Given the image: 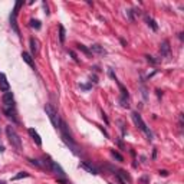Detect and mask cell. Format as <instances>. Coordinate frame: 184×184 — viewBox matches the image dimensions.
I'll list each match as a JSON object with an SVG mask.
<instances>
[{"label":"cell","instance_id":"obj_1","mask_svg":"<svg viewBox=\"0 0 184 184\" xmlns=\"http://www.w3.org/2000/svg\"><path fill=\"white\" fill-rule=\"evenodd\" d=\"M131 118H132V121H134V124H135V125H137V127L147 135V138L151 141V140H152V132L150 131V128L147 127V124L144 122V119H142L141 115H140L138 112H132L131 114Z\"/></svg>","mask_w":184,"mask_h":184},{"label":"cell","instance_id":"obj_2","mask_svg":"<svg viewBox=\"0 0 184 184\" xmlns=\"http://www.w3.org/2000/svg\"><path fill=\"white\" fill-rule=\"evenodd\" d=\"M6 134H7V138H9L12 147H14L17 151H20L22 150V140H20V137L17 135V132L14 131V128L12 125L6 127Z\"/></svg>","mask_w":184,"mask_h":184},{"label":"cell","instance_id":"obj_3","mask_svg":"<svg viewBox=\"0 0 184 184\" xmlns=\"http://www.w3.org/2000/svg\"><path fill=\"white\" fill-rule=\"evenodd\" d=\"M45 111H46V115L49 117V119H51L52 125L56 128V130H59V128H61V121H62V119L59 118L58 112H56V111H55V109H53L49 104L45 105Z\"/></svg>","mask_w":184,"mask_h":184},{"label":"cell","instance_id":"obj_4","mask_svg":"<svg viewBox=\"0 0 184 184\" xmlns=\"http://www.w3.org/2000/svg\"><path fill=\"white\" fill-rule=\"evenodd\" d=\"M43 163H45V165H46V167L51 171H53L55 174H58L59 177H65V171H63V168H62L61 165L58 164L56 161L51 160L49 157H45V158H43Z\"/></svg>","mask_w":184,"mask_h":184},{"label":"cell","instance_id":"obj_5","mask_svg":"<svg viewBox=\"0 0 184 184\" xmlns=\"http://www.w3.org/2000/svg\"><path fill=\"white\" fill-rule=\"evenodd\" d=\"M3 104H5V107H13L14 105V99H13V94L12 92H5L3 94Z\"/></svg>","mask_w":184,"mask_h":184},{"label":"cell","instance_id":"obj_6","mask_svg":"<svg viewBox=\"0 0 184 184\" xmlns=\"http://www.w3.org/2000/svg\"><path fill=\"white\" fill-rule=\"evenodd\" d=\"M10 89V85L7 79H6V75L5 73H0V91L2 92H9Z\"/></svg>","mask_w":184,"mask_h":184},{"label":"cell","instance_id":"obj_7","mask_svg":"<svg viewBox=\"0 0 184 184\" xmlns=\"http://www.w3.org/2000/svg\"><path fill=\"white\" fill-rule=\"evenodd\" d=\"M28 132H29V135L33 138V141L36 142V145H42V140H40V135L38 134V131L35 130V128H29L28 130Z\"/></svg>","mask_w":184,"mask_h":184},{"label":"cell","instance_id":"obj_8","mask_svg":"<svg viewBox=\"0 0 184 184\" xmlns=\"http://www.w3.org/2000/svg\"><path fill=\"white\" fill-rule=\"evenodd\" d=\"M91 53H98V55H107V51L104 49V46H101V45H91L89 47Z\"/></svg>","mask_w":184,"mask_h":184},{"label":"cell","instance_id":"obj_9","mask_svg":"<svg viewBox=\"0 0 184 184\" xmlns=\"http://www.w3.org/2000/svg\"><path fill=\"white\" fill-rule=\"evenodd\" d=\"M160 53H161V56H167V55L170 53V42H168V40H164V42L161 43Z\"/></svg>","mask_w":184,"mask_h":184},{"label":"cell","instance_id":"obj_10","mask_svg":"<svg viewBox=\"0 0 184 184\" xmlns=\"http://www.w3.org/2000/svg\"><path fill=\"white\" fill-rule=\"evenodd\" d=\"M117 177H119V178L121 180H124V181H125V183H131L132 180H131V175L128 174L127 171H124V170H118V173H117Z\"/></svg>","mask_w":184,"mask_h":184},{"label":"cell","instance_id":"obj_11","mask_svg":"<svg viewBox=\"0 0 184 184\" xmlns=\"http://www.w3.org/2000/svg\"><path fill=\"white\" fill-rule=\"evenodd\" d=\"M30 51H32L33 55H36V53L39 52V42H38V39L30 38Z\"/></svg>","mask_w":184,"mask_h":184},{"label":"cell","instance_id":"obj_12","mask_svg":"<svg viewBox=\"0 0 184 184\" xmlns=\"http://www.w3.org/2000/svg\"><path fill=\"white\" fill-rule=\"evenodd\" d=\"M79 167H82V168H85L86 171H89L91 174H94V175H96V174H98V170L95 168L94 165L88 164V163H82V164H79Z\"/></svg>","mask_w":184,"mask_h":184},{"label":"cell","instance_id":"obj_13","mask_svg":"<svg viewBox=\"0 0 184 184\" xmlns=\"http://www.w3.org/2000/svg\"><path fill=\"white\" fill-rule=\"evenodd\" d=\"M22 58H23V61L28 63L29 66H32V68H35V62H33V59H32V56L29 55L28 52H23L22 53Z\"/></svg>","mask_w":184,"mask_h":184},{"label":"cell","instance_id":"obj_14","mask_svg":"<svg viewBox=\"0 0 184 184\" xmlns=\"http://www.w3.org/2000/svg\"><path fill=\"white\" fill-rule=\"evenodd\" d=\"M145 20H147V23H148V26H151V29L154 30V32L158 30V26H157V23H156V20H154V19H151V17H148V16H147Z\"/></svg>","mask_w":184,"mask_h":184},{"label":"cell","instance_id":"obj_15","mask_svg":"<svg viewBox=\"0 0 184 184\" xmlns=\"http://www.w3.org/2000/svg\"><path fill=\"white\" fill-rule=\"evenodd\" d=\"M59 39H61L62 43L65 42V28L62 24H59Z\"/></svg>","mask_w":184,"mask_h":184},{"label":"cell","instance_id":"obj_16","mask_svg":"<svg viewBox=\"0 0 184 184\" xmlns=\"http://www.w3.org/2000/svg\"><path fill=\"white\" fill-rule=\"evenodd\" d=\"M26 177H29L28 173H24V171H22V173H19L17 175H14L13 180H20V178H26Z\"/></svg>","mask_w":184,"mask_h":184},{"label":"cell","instance_id":"obj_17","mask_svg":"<svg viewBox=\"0 0 184 184\" xmlns=\"http://www.w3.org/2000/svg\"><path fill=\"white\" fill-rule=\"evenodd\" d=\"M30 26H32L33 29H40V22L39 20H30Z\"/></svg>","mask_w":184,"mask_h":184},{"label":"cell","instance_id":"obj_18","mask_svg":"<svg viewBox=\"0 0 184 184\" xmlns=\"http://www.w3.org/2000/svg\"><path fill=\"white\" fill-rule=\"evenodd\" d=\"M78 49H79V51H82L84 53H86V55H91V51L86 46H84V45H78Z\"/></svg>","mask_w":184,"mask_h":184},{"label":"cell","instance_id":"obj_19","mask_svg":"<svg viewBox=\"0 0 184 184\" xmlns=\"http://www.w3.org/2000/svg\"><path fill=\"white\" fill-rule=\"evenodd\" d=\"M111 152H112V156L115 157V158H117V160H118V161H124V157L121 156L119 152H117V151H115V150H112V151H111Z\"/></svg>","mask_w":184,"mask_h":184},{"label":"cell","instance_id":"obj_20","mask_svg":"<svg viewBox=\"0 0 184 184\" xmlns=\"http://www.w3.org/2000/svg\"><path fill=\"white\" fill-rule=\"evenodd\" d=\"M160 174H161V175H164V177H167V175H168V171H167V170H161V171H160Z\"/></svg>","mask_w":184,"mask_h":184},{"label":"cell","instance_id":"obj_21","mask_svg":"<svg viewBox=\"0 0 184 184\" xmlns=\"http://www.w3.org/2000/svg\"><path fill=\"white\" fill-rule=\"evenodd\" d=\"M81 88H84V89H86V91H88V89H89V88H91V85H81Z\"/></svg>","mask_w":184,"mask_h":184},{"label":"cell","instance_id":"obj_22","mask_svg":"<svg viewBox=\"0 0 184 184\" xmlns=\"http://www.w3.org/2000/svg\"><path fill=\"white\" fill-rule=\"evenodd\" d=\"M3 151H5V147H3L2 144H0V152H3Z\"/></svg>","mask_w":184,"mask_h":184},{"label":"cell","instance_id":"obj_23","mask_svg":"<svg viewBox=\"0 0 184 184\" xmlns=\"http://www.w3.org/2000/svg\"><path fill=\"white\" fill-rule=\"evenodd\" d=\"M0 184H6V183H5V181H0Z\"/></svg>","mask_w":184,"mask_h":184}]
</instances>
